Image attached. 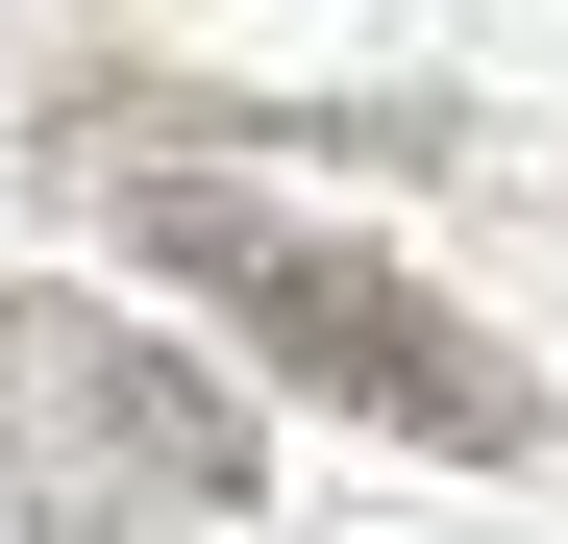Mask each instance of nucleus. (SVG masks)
I'll return each instance as SVG.
<instances>
[{
    "instance_id": "nucleus-2",
    "label": "nucleus",
    "mask_w": 568,
    "mask_h": 544,
    "mask_svg": "<svg viewBox=\"0 0 568 544\" xmlns=\"http://www.w3.org/2000/svg\"><path fill=\"white\" fill-rule=\"evenodd\" d=\"M223 495H247V421L173 346H124L100 298H0V544H149Z\"/></svg>"
},
{
    "instance_id": "nucleus-1",
    "label": "nucleus",
    "mask_w": 568,
    "mask_h": 544,
    "mask_svg": "<svg viewBox=\"0 0 568 544\" xmlns=\"http://www.w3.org/2000/svg\"><path fill=\"white\" fill-rule=\"evenodd\" d=\"M100 223H124L223 346H272L297 396L445 445V471H519V445H544V372L445 298V272H396L371 223H322V199H272V173H223L199 124H100Z\"/></svg>"
}]
</instances>
